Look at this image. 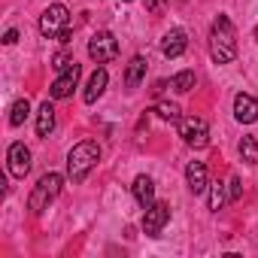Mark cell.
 I'll list each match as a JSON object with an SVG mask.
<instances>
[{"label":"cell","mask_w":258,"mask_h":258,"mask_svg":"<svg viewBox=\"0 0 258 258\" xmlns=\"http://www.w3.org/2000/svg\"><path fill=\"white\" fill-rule=\"evenodd\" d=\"M179 137L185 140V146H195V149H204L210 143V127L204 118L198 115H188V118H179Z\"/></svg>","instance_id":"obj_4"},{"label":"cell","mask_w":258,"mask_h":258,"mask_svg":"<svg viewBox=\"0 0 258 258\" xmlns=\"http://www.w3.org/2000/svg\"><path fill=\"white\" fill-rule=\"evenodd\" d=\"M106 82H109V76H106V70L103 67H97L91 76H88V85H85V94H82V100L85 103H94L100 94H103V88H106Z\"/></svg>","instance_id":"obj_14"},{"label":"cell","mask_w":258,"mask_h":258,"mask_svg":"<svg viewBox=\"0 0 258 258\" xmlns=\"http://www.w3.org/2000/svg\"><path fill=\"white\" fill-rule=\"evenodd\" d=\"M143 4H146V10H149L152 16H161L164 7H167V0H143Z\"/></svg>","instance_id":"obj_22"},{"label":"cell","mask_w":258,"mask_h":258,"mask_svg":"<svg viewBox=\"0 0 258 258\" xmlns=\"http://www.w3.org/2000/svg\"><path fill=\"white\" fill-rule=\"evenodd\" d=\"M124 4H131V0H124Z\"/></svg>","instance_id":"obj_26"},{"label":"cell","mask_w":258,"mask_h":258,"mask_svg":"<svg viewBox=\"0 0 258 258\" xmlns=\"http://www.w3.org/2000/svg\"><path fill=\"white\" fill-rule=\"evenodd\" d=\"M88 55H91V61H97V64H109V61L118 55V40H115L109 31H100V34H94V37L88 40Z\"/></svg>","instance_id":"obj_6"},{"label":"cell","mask_w":258,"mask_h":258,"mask_svg":"<svg viewBox=\"0 0 258 258\" xmlns=\"http://www.w3.org/2000/svg\"><path fill=\"white\" fill-rule=\"evenodd\" d=\"M7 164H10V173L16 179H25L31 173V149L25 143H13L7 152Z\"/></svg>","instance_id":"obj_9"},{"label":"cell","mask_w":258,"mask_h":258,"mask_svg":"<svg viewBox=\"0 0 258 258\" xmlns=\"http://www.w3.org/2000/svg\"><path fill=\"white\" fill-rule=\"evenodd\" d=\"M52 127H55V106L46 100V103L37 109V134H40V137H49Z\"/></svg>","instance_id":"obj_16"},{"label":"cell","mask_w":258,"mask_h":258,"mask_svg":"<svg viewBox=\"0 0 258 258\" xmlns=\"http://www.w3.org/2000/svg\"><path fill=\"white\" fill-rule=\"evenodd\" d=\"M61 185H64V176L61 173H46V176H40V182L34 185V191H31V198H28V210L37 216V213H43V210H49V204L61 195Z\"/></svg>","instance_id":"obj_3"},{"label":"cell","mask_w":258,"mask_h":258,"mask_svg":"<svg viewBox=\"0 0 258 258\" xmlns=\"http://www.w3.org/2000/svg\"><path fill=\"white\" fill-rule=\"evenodd\" d=\"M170 88H173V91H179V94L191 91V88H195V70H179V73L170 79Z\"/></svg>","instance_id":"obj_18"},{"label":"cell","mask_w":258,"mask_h":258,"mask_svg":"<svg viewBox=\"0 0 258 258\" xmlns=\"http://www.w3.org/2000/svg\"><path fill=\"white\" fill-rule=\"evenodd\" d=\"M167 222H170V204L155 201L152 207H146V213H143V231H146V237H158Z\"/></svg>","instance_id":"obj_7"},{"label":"cell","mask_w":258,"mask_h":258,"mask_svg":"<svg viewBox=\"0 0 258 258\" xmlns=\"http://www.w3.org/2000/svg\"><path fill=\"white\" fill-rule=\"evenodd\" d=\"M237 152H240V158H243L246 164H258V140H255V137H243V140L237 143Z\"/></svg>","instance_id":"obj_17"},{"label":"cell","mask_w":258,"mask_h":258,"mask_svg":"<svg viewBox=\"0 0 258 258\" xmlns=\"http://www.w3.org/2000/svg\"><path fill=\"white\" fill-rule=\"evenodd\" d=\"M225 201H228V198H225V185H222V182H213V185H210V210L219 213V210L225 207Z\"/></svg>","instance_id":"obj_20"},{"label":"cell","mask_w":258,"mask_h":258,"mask_svg":"<svg viewBox=\"0 0 258 258\" xmlns=\"http://www.w3.org/2000/svg\"><path fill=\"white\" fill-rule=\"evenodd\" d=\"M234 118L240 121V124H252V121H258V100L252 97V94H237L234 97Z\"/></svg>","instance_id":"obj_10"},{"label":"cell","mask_w":258,"mask_h":258,"mask_svg":"<svg viewBox=\"0 0 258 258\" xmlns=\"http://www.w3.org/2000/svg\"><path fill=\"white\" fill-rule=\"evenodd\" d=\"M28 112H31V103L22 97V100H16L13 103V109H10V124L13 127H19V124H25V118H28Z\"/></svg>","instance_id":"obj_19"},{"label":"cell","mask_w":258,"mask_h":258,"mask_svg":"<svg viewBox=\"0 0 258 258\" xmlns=\"http://www.w3.org/2000/svg\"><path fill=\"white\" fill-rule=\"evenodd\" d=\"M155 109H158V115H161V118H167V121H179V118H182L176 103H167V100H164V103H158Z\"/></svg>","instance_id":"obj_21"},{"label":"cell","mask_w":258,"mask_h":258,"mask_svg":"<svg viewBox=\"0 0 258 258\" xmlns=\"http://www.w3.org/2000/svg\"><path fill=\"white\" fill-rule=\"evenodd\" d=\"M252 37H255V40H258V25H255V31H252Z\"/></svg>","instance_id":"obj_25"},{"label":"cell","mask_w":258,"mask_h":258,"mask_svg":"<svg viewBox=\"0 0 258 258\" xmlns=\"http://www.w3.org/2000/svg\"><path fill=\"white\" fill-rule=\"evenodd\" d=\"M67 25H70V13L64 4H52L40 16V34L43 37H58L61 31H67Z\"/></svg>","instance_id":"obj_5"},{"label":"cell","mask_w":258,"mask_h":258,"mask_svg":"<svg viewBox=\"0 0 258 258\" xmlns=\"http://www.w3.org/2000/svg\"><path fill=\"white\" fill-rule=\"evenodd\" d=\"M228 185H231V188H228V198H231V201H237V198H240V191H243V185H240V179L234 176V179H231Z\"/></svg>","instance_id":"obj_23"},{"label":"cell","mask_w":258,"mask_h":258,"mask_svg":"<svg viewBox=\"0 0 258 258\" xmlns=\"http://www.w3.org/2000/svg\"><path fill=\"white\" fill-rule=\"evenodd\" d=\"M79 73H82V67L73 61L67 70H61V73H58V79L52 82L49 94H52L55 100H64V97H70V94H73V88H76V82H79Z\"/></svg>","instance_id":"obj_8"},{"label":"cell","mask_w":258,"mask_h":258,"mask_svg":"<svg viewBox=\"0 0 258 258\" xmlns=\"http://www.w3.org/2000/svg\"><path fill=\"white\" fill-rule=\"evenodd\" d=\"M131 188H134V198H137V204H140L143 210L155 204V182H152V176H146V173H143V176H137Z\"/></svg>","instance_id":"obj_13"},{"label":"cell","mask_w":258,"mask_h":258,"mask_svg":"<svg viewBox=\"0 0 258 258\" xmlns=\"http://www.w3.org/2000/svg\"><path fill=\"white\" fill-rule=\"evenodd\" d=\"M143 76H146V58L143 55H134L131 64H127V70H124V85L127 88H137L143 82Z\"/></svg>","instance_id":"obj_15"},{"label":"cell","mask_w":258,"mask_h":258,"mask_svg":"<svg viewBox=\"0 0 258 258\" xmlns=\"http://www.w3.org/2000/svg\"><path fill=\"white\" fill-rule=\"evenodd\" d=\"M100 161V146L94 140H82L70 149L67 155V176L73 182H85V176L94 170V164Z\"/></svg>","instance_id":"obj_2"},{"label":"cell","mask_w":258,"mask_h":258,"mask_svg":"<svg viewBox=\"0 0 258 258\" xmlns=\"http://www.w3.org/2000/svg\"><path fill=\"white\" fill-rule=\"evenodd\" d=\"M210 55L216 64H231L237 58V31L228 16H216L210 28Z\"/></svg>","instance_id":"obj_1"},{"label":"cell","mask_w":258,"mask_h":258,"mask_svg":"<svg viewBox=\"0 0 258 258\" xmlns=\"http://www.w3.org/2000/svg\"><path fill=\"white\" fill-rule=\"evenodd\" d=\"M4 43H7V46H13V43H19V31H16V28H10V31L4 34Z\"/></svg>","instance_id":"obj_24"},{"label":"cell","mask_w":258,"mask_h":258,"mask_svg":"<svg viewBox=\"0 0 258 258\" xmlns=\"http://www.w3.org/2000/svg\"><path fill=\"white\" fill-rule=\"evenodd\" d=\"M185 49H188V37H185L182 28H173V31L164 34V40H161V52H164V58H179Z\"/></svg>","instance_id":"obj_11"},{"label":"cell","mask_w":258,"mask_h":258,"mask_svg":"<svg viewBox=\"0 0 258 258\" xmlns=\"http://www.w3.org/2000/svg\"><path fill=\"white\" fill-rule=\"evenodd\" d=\"M185 182H188L191 195H204L210 188V182H207V164L204 161H188L185 164Z\"/></svg>","instance_id":"obj_12"}]
</instances>
